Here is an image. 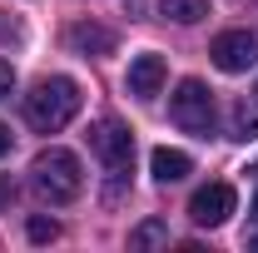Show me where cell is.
Returning a JSON list of instances; mask_svg holds the SVG:
<instances>
[{"label": "cell", "instance_id": "cell-6", "mask_svg": "<svg viewBox=\"0 0 258 253\" xmlns=\"http://www.w3.org/2000/svg\"><path fill=\"white\" fill-rule=\"evenodd\" d=\"M233 204H238L233 184H204V189L189 199V219L199 223V228H219V223H228Z\"/></svg>", "mask_w": 258, "mask_h": 253}, {"label": "cell", "instance_id": "cell-19", "mask_svg": "<svg viewBox=\"0 0 258 253\" xmlns=\"http://www.w3.org/2000/svg\"><path fill=\"white\" fill-rule=\"evenodd\" d=\"M253 174H258V164H253Z\"/></svg>", "mask_w": 258, "mask_h": 253}, {"label": "cell", "instance_id": "cell-14", "mask_svg": "<svg viewBox=\"0 0 258 253\" xmlns=\"http://www.w3.org/2000/svg\"><path fill=\"white\" fill-rule=\"evenodd\" d=\"M15 90V70H10V60H0V99Z\"/></svg>", "mask_w": 258, "mask_h": 253}, {"label": "cell", "instance_id": "cell-18", "mask_svg": "<svg viewBox=\"0 0 258 253\" xmlns=\"http://www.w3.org/2000/svg\"><path fill=\"white\" fill-rule=\"evenodd\" d=\"M253 214H258V194H253Z\"/></svg>", "mask_w": 258, "mask_h": 253}, {"label": "cell", "instance_id": "cell-12", "mask_svg": "<svg viewBox=\"0 0 258 253\" xmlns=\"http://www.w3.org/2000/svg\"><path fill=\"white\" fill-rule=\"evenodd\" d=\"M159 243H169V223L164 219H144L129 233V248H159Z\"/></svg>", "mask_w": 258, "mask_h": 253}, {"label": "cell", "instance_id": "cell-7", "mask_svg": "<svg viewBox=\"0 0 258 253\" xmlns=\"http://www.w3.org/2000/svg\"><path fill=\"white\" fill-rule=\"evenodd\" d=\"M164 75H169L164 55H154V50L134 55V60H129V95H139V99H154V95L164 90Z\"/></svg>", "mask_w": 258, "mask_h": 253}, {"label": "cell", "instance_id": "cell-11", "mask_svg": "<svg viewBox=\"0 0 258 253\" xmlns=\"http://www.w3.org/2000/svg\"><path fill=\"white\" fill-rule=\"evenodd\" d=\"M159 15L164 20H179V25H199V20L209 15V0H164Z\"/></svg>", "mask_w": 258, "mask_h": 253}, {"label": "cell", "instance_id": "cell-15", "mask_svg": "<svg viewBox=\"0 0 258 253\" xmlns=\"http://www.w3.org/2000/svg\"><path fill=\"white\" fill-rule=\"evenodd\" d=\"M10 199H15V184H10V179H0V204H10Z\"/></svg>", "mask_w": 258, "mask_h": 253}, {"label": "cell", "instance_id": "cell-1", "mask_svg": "<svg viewBox=\"0 0 258 253\" xmlns=\"http://www.w3.org/2000/svg\"><path fill=\"white\" fill-rule=\"evenodd\" d=\"M80 85L70 80V75H50V80H40L30 95H25V124L35 134H60L75 114H80Z\"/></svg>", "mask_w": 258, "mask_h": 253}, {"label": "cell", "instance_id": "cell-9", "mask_svg": "<svg viewBox=\"0 0 258 253\" xmlns=\"http://www.w3.org/2000/svg\"><path fill=\"white\" fill-rule=\"evenodd\" d=\"M70 45L80 55H114V30H104L95 20H80V25H70Z\"/></svg>", "mask_w": 258, "mask_h": 253}, {"label": "cell", "instance_id": "cell-13", "mask_svg": "<svg viewBox=\"0 0 258 253\" xmlns=\"http://www.w3.org/2000/svg\"><path fill=\"white\" fill-rule=\"evenodd\" d=\"M25 233H30V243H55V238H60V223H55V219H45V214H30Z\"/></svg>", "mask_w": 258, "mask_h": 253}, {"label": "cell", "instance_id": "cell-2", "mask_svg": "<svg viewBox=\"0 0 258 253\" xmlns=\"http://www.w3.org/2000/svg\"><path fill=\"white\" fill-rule=\"evenodd\" d=\"M30 184L40 199H50V204H75L80 194H85V169H80V154L75 149H60V144H50V149H40L30 164Z\"/></svg>", "mask_w": 258, "mask_h": 253}, {"label": "cell", "instance_id": "cell-10", "mask_svg": "<svg viewBox=\"0 0 258 253\" xmlns=\"http://www.w3.org/2000/svg\"><path fill=\"white\" fill-rule=\"evenodd\" d=\"M228 134H233V139H258V104L238 99V104L228 109Z\"/></svg>", "mask_w": 258, "mask_h": 253}, {"label": "cell", "instance_id": "cell-5", "mask_svg": "<svg viewBox=\"0 0 258 253\" xmlns=\"http://www.w3.org/2000/svg\"><path fill=\"white\" fill-rule=\"evenodd\" d=\"M209 60L219 65L224 75H243L258 60V30H224L209 45Z\"/></svg>", "mask_w": 258, "mask_h": 253}, {"label": "cell", "instance_id": "cell-16", "mask_svg": "<svg viewBox=\"0 0 258 253\" xmlns=\"http://www.w3.org/2000/svg\"><path fill=\"white\" fill-rule=\"evenodd\" d=\"M5 154H10V129L0 124V159H5Z\"/></svg>", "mask_w": 258, "mask_h": 253}, {"label": "cell", "instance_id": "cell-17", "mask_svg": "<svg viewBox=\"0 0 258 253\" xmlns=\"http://www.w3.org/2000/svg\"><path fill=\"white\" fill-rule=\"evenodd\" d=\"M248 248H258V233H253V238H248Z\"/></svg>", "mask_w": 258, "mask_h": 253}, {"label": "cell", "instance_id": "cell-3", "mask_svg": "<svg viewBox=\"0 0 258 253\" xmlns=\"http://www.w3.org/2000/svg\"><path fill=\"white\" fill-rule=\"evenodd\" d=\"M169 119L184 129V134H199V139H209L214 134V95H209V85L204 80H179V90L169 95Z\"/></svg>", "mask_w": 258, "mask_h": 253}, {"label": "cell", "instance_id": "cell-4", "mask_svg": "<svg viewBox=\"0 0 258 253\" xmlns=\"http://www.w3.org/2000/svg\"><path fill=\"white\" fill-rule=\"evenodd\" d=\"M90 149L104 159V169H109V179L119 184L124 174H134V134H129L119 119H99L90 129Z\"/></svg>", "mask_w": 258, "mask_h": 253}, {"label": "cell", "instance_id": "cell-8", "mask_svg": "<svg viewBox=\"0 0 258 253\" xmlns=\"http://www.w3.org/2000/svg\"><path fill=\"white\" fill-rule=\"evenodd\" d=\"M149 169H154V179H159V184H179V179H189V174H194V159L184 154V149L159 144V149L149 154Z\"/></svg>", "mask_w": 258, "mask_h": 253}]
</instances>
